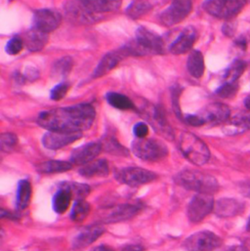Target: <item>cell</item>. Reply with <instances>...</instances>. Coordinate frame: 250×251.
Here are the masks:
<instances>
[{
	"label": "cell",
	"mask_w": 250,
	"mask_h": 251,
	"mask_svg": "<svg viewBox=\"0 0 250 251\" xmlns=\"http://www.w3.org/2000/svg\"><path fill=\"white\" fill-rule=\"evenodd\" d=\"M96 111L91 104L44 111L39 114L37 124L48 131L77 133L88 130L95 121Z\"/></svg>",
	"instance_id": "1"
},
{
	"label": "cell",
	"mask_w": 250,
	"mask_h": 251,
	"mask_svg": "<svg viewBox=\"0 0 250 251\" xmlns=\"http://www.w3.org/2000/svg\"><path fill=\"white\" fill-rule=\"evenodd\" d=\"M130 56L140 57L147 55H162L165 53V40L154 31L140 26L136 30L134 40L125 44Z\"/></svg>",
	"instance_id": "2"
},
{
	"label": "cell",
	"mask_w": 250,
	"mask_h": 251,
	"mask_svg": "<svg viewBox=\"0 0 250 251\" xmlns=\"http://www.w3.org/2000/svg\"><path fill=\"white\" fill-rule=\"evenodd\" d=\"M175 182L179 186L198 194L212 196L219 190V184L213 176L198 170L181 171L175 177Z\"/></svg>",
	"instance_id": "3"
},
{
	"label": "cell",
	"mask_w": 250,
	"mask_h": 251,
	"mask_svg": "<svg viewBox=\"0 0 250 251\" xmlns=\"http://www.w3.org/2000/svg\"><path fill=\"white\" fill-rule=\"evenodd\" d=\"M179 148L184 156L195 165H203L210 158V151L206 144L191 132H183L179 140Z\"/></svg>",
	"instance_id": "4"
},
{
	"label": "cell",
	"mask_w": 250,
	"mask_h": 251,
	"mask_svg": "<svg viewBox=\"0 0 250 251\" xmlns=\"http://www.w3.org/2000/svg\"><path fill=\"white\" fill-rule=\"evenodd\" d=\"M133 153L145 161H159L168 155L167 146L158 139H138L131 145Z\"/></svg>",
	"instance_id": "5"
},
{
	"label": "cell",
	"mask_w": 250,
	"mask_h": 251,
	"mask_svg": "<svg viewBox=\"0 0 250 251\" xmlns=\"http://www.w3.org/2000/svg\"><path fill=\"white\" fill-rule=\"evenodd\" d=\"M246 4L247 1L244 0H211L205 1L203 8L215 18L231 20L243 11Z\"/></svg>",
	"instance_id": "6"
},
{
	"label": "cell",
	"mask_w": 250,
	"mask_h": 251,
	"mask_svg": "<svg viewBox=\"0 0 250 251\" xmlns=\"http://www.w3.org/2000/svg\"><path fill=\"white\" fill-rule=\"evenodd\" d=\"M116 179L130 187H139L151 183L157 178V175L150 170L140 167H125L115 172Z\"/></svg>",
	"instance_id": "7"
},
{
	"label": "cell",
	"mask_w": 250,
	"mask_h": 251,
	"mask_svg": "<svg viewBox=\"0 0 250 251\" xmlns=\"http://www.w3.org/2000/svg\"><path fill=\"white\" fill-rule=\"evenodd\" d=\"M222 246V239L209 231H202L185 240L183 247L187 251H212Z\"/></svg>",
	"instance_id": "8"
},
{
	"label": "cell",
	"mask_w": 250,
	"mask_h": 251,
	"mask_svg": "<svg viewBox=\"0 0 250 251\" xmlns=\"http://www.w3.org/2000/svg\"><path fill=\"white\" fill-rule=\"evenodd\" d=\"M193 2L188 0L173 1L160 15L159 22L164 26H172L184 21L192 12Z\"/></svg>",
	"instance_id": "9"
},
{
	"label": "cell",
	"mask_w": 250,
	"mask_h": 251,
	"mask_svg": "<svg viewBox=\"0 0 250 251\" xmlns=\"http://www.w3.org/2000/svg\"><path fill=\"white\" fill-rule=\"evenodd\" d=\"M214 200L211 195L198 194L190 201L188 205V218L193 223L202 221L208 214L214 210Z\"/></svg>",
	"instance_id": "10"
},
{
	"label": "cell",
	"mask_w": 250,
	"mask_h": 251,
	"mask_svg": "<svg viewBox=\"0 0 250 251\" xmlns=\"http://www.w3.org/2000/svg\"><path fill=\"white\" fill-rule=\"evenodd\" d=\"M62 22L61 14L52 9H38L33 13L32 28L44 33L57 29Z\"/></svg>",
	"instance_id": "11"
},
{
	"label": "cell",
	"mask_w": 250,
	"mask_h": 251,
	"mask_svg": "<svg viewBox=\"0 0 250 251\" xmlns=\"http://www.w3.org/2000/svg\"><path fill=\"white\" fill-rule=\"evenodd\" d=\"M198 115L203 122L204 126L225 125L231 118V110L225 104L212 103L203 108V110Z\"/></svg>",
	"instance_id": "12"
},
{
	"label": "cell",
	"mask_w": 250,
	"mask_h": 251,
	"mask_svg": "<svg viewBox=\"0 0 250 251\" xmlns=\"http://www.w3.org/2000/svg\"><path fill=\"white\" fill-rule=\"evenodd\" d=\"M145 113L148 121H150V125L158 134L170 141L175 139V132L160 106H152L147 109Z\"/></svg>",
	"instance_id": "13"
},
{
	"label": "cell",
	"mask_w": 250,
	"mask_h": 251,
	"mask_svg": "<svg viewBox=\"0 0 250 251\" xmlns=\"http://www.w3.org/2000/svg\"><path fill=\"white\" fill-rule=\"evenodd\" d=\"M142 210L141 203H125L110 207L102 216L105 223H118L129 220Z\"/></svg>",
	"instance_id": "14"
},
{
	"label": "cell",
	"mask_w": 250,
	"mask_h": 251,
	"mask_svg": "<svg viewBox=\"0 0 250 251\" xmlns=\"http://www.w3.org/2000/svg\"><path fill=\"white\" fill-rule=\"evenodd\" d=\"M127 57H130V54L128 53L125 46L120 49L114 50L112 52H109L99 62L97 68L93 73L92 77L99 78L101 76L106 75L107 74L112 72L114 69H116L121 64V62Z\"/></svg>",
	"instance_id": "15"
},
{
	"label": "cell",
	"mask_w": 250,
	"mask_h": 251,
	"mask_svg": "<svg viewBox=\"0 0 250 251\" xmlns=\"http://www.w3.org/2000/svg\"><path fill=\"white\" fill-rule=\"evenodd\" d=\"M198 39V30L189 25L181 30L178 36L169 44L168 50L174 55H182L189 52Z\"/></svg>",
	"instance_id": "16"
},
{
	"label": "cell",
	"mask_w": 250,
	"mask_h": 251,
	"mask_svg": "<svg viewBox=\"0 0 250 251\" xmlns=\"http://www.w3.org/2000/svg\"><path fill=\"white\" fill-rule=\"evenodd\" d=\"M103 150L101 142H90L74 150L71 154V162L74 165L83 166L95 160Z\"/></svg>",
	"instance_id": "17"
},
{
	"label": "cell",
	"mask_w": 250,
	"mask_h": 251,
	"mask_svg": "<svg viewBox=\"0 0 250 251\" xmlns=\"http://www.w3.org/2000/svg\"><path fill=\"white\" fill-rule=\"evenodd\" d=\"M81 137H82L81 132L67 133V132L48 131L42 138V144L44 148L48 150L56 151L79 140Z\"/></svg>",
	"instance_id": "18"
},
{
	"label": "cell",
	"mask_w": 250,
	"mask_h": 251,
	"mask_svg": "<svg viewBox=\"0 0 250 251\" xmlns=\"http://www.w3.org/2000/svg\"><path fill=\"white\" fill-rule=\"evenodd\" d=\"M104 233L105 228L102 225L95 224L86 226L83 229H81V231L74 239L72 247L74 250L78 251L88 248L94 242H96Z\"/></svg>",
	"instance_id": "19"
},
{
	"label": "cell",
	"mask_w": 250,
	"mask_h": 251,
	"mask_svg": "<svg viewBox=\"0 0 250 251\" xmlns=\"http://www.w3.org/2000/svg\"><path fill=\"white\" fill-rule=\"evenodd\" d=\"M70 19L82 24H93L102 19L103 15L95 14L85 8L81 1H71L66 5Z\"/></svg>",
	"instance_id": "20"
},
{
	"label": "cell",
	"mask_w": 250,
	"mask_h": 251,
	"mask_svg": "<svg viewBox=\"0 0 250 251\" xmlns=\"http://www.w3.org/2000/svg\"><path fill=\"white\" fill-rule=\"evenodd\" d=\"M250 130V111L240 113L230 120L223 126V131L227 135H239Z\"/></svg>",
	"instance_id": "21"
},
{
	"label": "cell",
	"mask_w": 250,
	"mask_h": 251,
	"mask_svg": "<svg viewBox=\"0 0 250 251\" xmlns=\"http://www.w3.org/2000/svg\"><path fill=\"white\" fill-rule=\"evenodd\" d=\"M244 204L234 199H222L215 202L214 211L220 217H233L243 212Z\"/></svg>",
	"instance_id": "22"
},
{
	"label": "cell",
	"mask_w": 250,
	"mask_h": 251,
	"mask_svg": "<svg viewBox=\"0 0 250 251\" xmlns=\"http://www.w3.org/2000/svg\"><path fill=\"white\" fill-rule=\"evenodd\" d=\"M24 43L25 47L31 52L41 51L48 43L49 36L47 33L41 32L34 28L26 31L24 36Z\"/></svg>",
	"instance_id": "23"
},
{
	"label": "cell",
	"mask_w": 250,
	"mask_h": 251,
	"mask_svg": "<svg viewBox=\"0 0 250 251\" xmlns=\"http://www.w3.org/2000/svg\"><path fill=\"white\" fill-rule=\"evenodd\" d=\"M79 174L85 178L106 177L110 172L109 163L106 159L94 160L86 165H83L78 170Z\"/></svg>",
	"instance_id": "24"
},
{
	"label": "cell",
	"mask_w": 250,
	"mask_h": 251,
	"mask_svg": "<svg viewBox=\"0 0 250 251\" xmlns=\"http://www.w3.org/2000/svg\"><path fill=\"white\" fill-rule=\"evenodd\" d=\"M81 3L89 11L98 15L117 11L122 6V1L120 0H87L81 1Z\"/></svg>",
	"instance_id": "25"
},
{
	"label": "cell",
	"mask_w": 250,
	"mask_h": 251,
	"mask_svg": "<svg viewBox=\"0 0 250 251\" xmlns=\"http://www.w3.org/2000/svg\"><path fill=\"white\" fill-rule=\"evenodd\" d=\"M187 69L189 74L195 78H200L203 75L205 65L203 55L200 51L193 50L191 52L187 61Z\"/></svg>",
	"instance_id": "26"
},
{
	"label": "cell",
	"mask_w": 250,
	"mask_h": 251,
	"mask_svg": "<svg viewBox=\"0 0 250 251\" xmlns=\"http://www.w3.org/2000/svg\"><path fill=\"white\" fill-rule=\"evenodd\" d=\"M73 163L71 161L63 160H48L39 163L36 166V170L40 174H56L69 171L73 168Z\"/></svg>",
	"instance_id": "27"
},
{
	"label": "cell",
	"mask_w": 250,
	"mask_h": 251,
	"mask_svg": "<svg viewBox=\"0 0 250 251\" xmlns=\"http://www.w3.org/2000/svg\"><path fill=\"white\" fill-rule=\"evenodd\" d=\"M31 185L28 180H21L17 190V207L19 210H25L30 202Z\"/></svg>",
	"instance_id": "28"
},
{
	"label": "cell",
	"mask_w": 250,
	"mask_h": 251,
	"mask_svg": "<svg viewBox=\"0 0 250 251\" xmlns=\"http://www.w3.org/2000/svg\"><path fill=\"white\" fill-rule=\"evenodd\" d=\"M73 67H74V60L72 57L66 56L59 59L52 67V71H51L52 77L57 79L66 78L71 74Z\"/></svg>",
	"instance_id": "29"
},
{
	"label": "cell",
	"mask_w": 250,
	"mask_h": 251,
	"mask_svg": "<svg viewBox=\"0 0 250 251\" xmlns=\"http://www.w3.org/2000/svg\"><path fill=\"white\" fill-rule=\"evenodd\" d=\"M73 196L71 192L65 188H61L54 196L53 198V209L56 213L58 214H63L65 213L72 201Z\"/></svg>",
	"instance_id": "30"
},
{
	"label": "cell",
	"mask_w": 250,
	"mask_h": 251,
	"mask_svg": "<svg viewBox=\"0 0 250 251\" xmlns=\"http://www.w3.org/2000/svg\"><path fill=\"white\" fill-rule=\"evenodd\" d=\"M247 68H248V65L245 61L243 60L234 61L225 72L224 82H230V83L238 82V80L244 75Z\"/></svg>",
	"instance_id": "31"
},
{
	"label": "cell",
	"mask_w": 250,
	"mask_h": 251,
	"mask_svg": "<svg viewBox=\"0 0 250 251\" xmlns=\"http://www.w3.org/2000/svg\"><path fill=\"white\" fill-rule=\"evenodd\" d=\"M103 150L107 152L119 155V156H129V151L124 147L119 140H117L114 136H105L101 142Z\"/></svg>",
	"instance_id": "32"
},
{
	"label": "cell",
	"mask_w": 250,
	"mask_h": 251,
	"mask_svg": "<svg viewBox=\"0 0 250 251\" xmlns=\"http://www.w3.org/2000/svg\"><path fill=\"white\" fill-rule=\"evenodd\" d=\"M106 99L108 103L119 110L128 111V110H136L134 103L124 94L117 92H110L107 94Z\"/></svg>",
	"instance_id": "33"
},
{
	"label": "cell",
	"mask_w": 250,
	"mask_h": 251,
	"mask_svg": "<svg viewBox=\"0 0 250 251\" xmlns=\"http://www.w3.org/2000/svg\"><path fill=\"white\" fill-rule=\"evenodd\" d=\"M152 4L149 1H133L126 8V14L133 20L140 19L152 9Z\"/></svg>",
	"instance_id": "34"
},
{
	"label": "cell",
	"mask_w": 250,
	"mask_h": 251,
	"mask_svg": "<svg viewBox=\"0 0 250 251\" xmlns=\"http://www.w3.org/2000/svg\"><path fill=\"white\" fill-rule=\"evenodd\" d=\"M62 188L69 190L73 198L76 201H84V199L90 194V187L86 184L76 182H67L62 185Z\"/></svg>",
	"instance_id": "35"
},
{
	"label": "cell",
	"mask_w": 250,
	"mask_h": 251,
	"mask_svg": "<svg viewBox=\"0 0 250 251\" xmlns=\"http://www.w3.org/2000/svg\"><path fill=\"white\" fill-rule=\"evenodd\" d=\"M91 210L90 204L85 201H76L71 212V219L75 222H82L87 218Z\"/></svg>",
	"instance_id": "36"
},
{
	"label": "cell",
	"mask_w": 250,
	"mask_h": 251,
	"mask_svg": "<svg viewBox=\"0 0 250 251\" xmlns=\"http://www.w3.org/2000/svg\"><path fill=\"white\" fill-rule=\"evenodd\" d=\"M240 89V85L238 82L236 83H230V82H224L217 90L216 94L224 99L232 98L234 97Z\"/></svg>",
	"instance_id": "37"
},
{
	"label": "cell",
	"mask_w": 250,
	"mask_h": 251,
	"mask_svg": "<svg viewBox=\"0 0 250 251\" xmlns=\"http://www.w3.org/2000/svg\"><path fill=\"white\" fill-rule=\"evenodd\" d=\"M19 140L14 133H3L0 137V145L2 151L8 152L13 151L18 145Z\"/></svg>",
	"instance_id": "38"
},
{
	"label": "cell",
	"mask_w": 250,
	"mask_h": 251,
	"mask_svg": "<svg viewBox=\"0 0 250 251\" xmlns=\"http://www.w3.org/2000/svg\"><path fill=\"white\" fill-rule=\"evenodd\" d=\"M24 40L23 38H21L20 36H15V37H12L6 44V47H5V50H6V53H8L9 55H17L19 54L23 48H24Z\"/></svg>",
	"instance_id": "39"
},
{
	"label": "cell",
	"mask_w": 250,
	"mask_h": 251,
	"mask_svg": "<svg viewBox=\"0 0 250 251\" xmlns=\"http://www.w3.org/2000/svg\"><path fill=\"white\" fill-rule=\"evenodd\" d=\"M70 84L68 82H61L53 87L50 93V98L53 101H60L66 97L70 90Z\"/></svg>",
	"instance_id": "40"
},
{
	"label": "cell",
	"mask_w": 250,
	"mask_h": 251,
	"mask_svg": "<svg viewBox=\"0 0 250 251\" xmlns=\"http://www.w3.org/2000/svg\"><path fill=\"white\" fill-rule=\"evenodd\" d=\"M171 91H172V105H173L174 112L177 115V117L182 120V113H181L180 104H179V98H180L182 88L179 85H177V86H174Z\"/></svg>",
	"instance_id": "41"
},
{
	"label": "cell",
	"mask_w": 250,
	"mask_h": 251,
	"mask_svg": "<svg viewBox=\"0 0 250 251\" xmlns=\"http://www.w3.org/2000/svg\"><path fill=\"white\" fill-rule=\"evenodd\" d=\"M133 133L138 139H144L149 134V126L145 123H138L133 127Z\"/></svg>",
	"instance_id": "42"
},
{
	"label": "cell",
	"mask_w": 250,
	"mask_h": 251,
	"mask_svg": "<svg viewBox=\"0 0 250 251\" xmlns=\"http://www.w3.org/2000/svg\"><path fill=\"white\" fill-rule=\"evenodd\" d=\"M185 122L192 126H196V127H200V126H204L203 122L201 121V119L199 117V115H188L185 118Z\"/></svg>",
	"instance_id": "43"
},
{
	"label": "cell",
	"mask_w": 250,
	"mask_h": 251,
	"mask_svg": "<svg viewBox=\"0 0 250 251\" xmlns=\"http://www.w3.org/2000/svg\"><path fill=\"white\" fill-rule=\"evenodd\" d=\"M24 75H25V79L26 80H29V81H32V80H34V79H36L37 77H38V72L35 70V69H33V68H28V69H26L25 70V72L23 74Z\"/></svg>",
	"instance_id": "44"
},
{
	"label": "cell",
	"mask_w": 250,
	"mask_h": 251,
	"mask_svg": "<svg viewBox=\"0 0 250 251\" xmlns=\"http://www.w3.org/2000/svg\"><path fill=\"white\" fill-rule=\"evenodd\" d=\"M235 30H236V28H235V26L232 24H225L223 25V27H222L223 33L225 35H227V36H232L234 34Z\"/></svg>",
	"instance_id": "45"
},
{
	"label": "cell",
	"mask_w": 250,
	"mask_h": 251,
	"mask_svg": "<svg viewBox=\"0 0 250 251\" xmlns=\"http://www.w3.org/2000/svg\"><path fill=\"white\" fill-rule=\"evenodd\" d=\"M236 43L243 50H247V48H248V40H247V38L245 36H241L239 39H237Z\"/></svg>",
	"instance_id": "46"
},
{
	"label": "cell",
	"mask_w": 250,
	"mask_h": 251,
	"mask_svg": "<svg viewBox=\"0 0 250 251\" xmlns=\"http://www.w3.org/2000/svg\"><path fill=\"white\" fill-rule=\"evenodd\" d=\"M144 248L139 245H130L125 247L123 251H144Z\"/></svg>",
	"instance_id": "47"
},
{
	"label": "cell",
	"mask_w": 250,
	"mask_h": 251,
	"mask_svg": "<svg viewBox=\"0 0 250 251\" xmlns=\"http://www.w3.org/2000/svg\"><path fill=\"white\" fill-rule=\"evenodd\" d=\"M243 193L250 198V182H248L243 185Z\"/></svg>",
	"instance_id": "48"
},
{
	"label": "cell",
	"mask_w": 250,
	"mask_h": 251,
	"mask_svg": "<svg viewBox=\"0 0 250 251\" xmlns=\"http://www.w3.org/2000/svg\"><path fill=\"white\" fill-rule=\"evenodd\" d=\"M91 251H115L113 249L107 247V246H99L95 249H93Z\"/></svg>",
	"instance_id": "49"
},
{
	"label": "cell",
	"mask_w": 250,
	"mask_h": 251,
	"mask_svg": "<svg viewBox=\"0 0 250 251\" xmlns=\"http://www.w3.org/2000/svg\"><path fill=\"white\" fill-rule=\"evenodd\" d=\"M229 251H248V249H246L243 246H237V247L232 248Z\"/></svg>",
	"instance_id": "50"
},
{
	"label": "cell",
	"mask_w": 250,
	"mask_h": 251,
	"mask_svg": "<svg viewBox=\"0 0 250 251\" xmlns=\"http://www.w3.org/2000/svg\"><path fill=\"white\" fill-rule=\"evenodd\" d=\"M245 105H246V107H247V109L248 110H250V95L245 100Z\"/></svg>",
	"instance_id": "51"
},
{
	"label": "cell",
	"mask_w": 250,
	"mask_h": 251,
	"mask_svg": "<svg viewBox=\"0 0 250 251\" xmlns=\"http://www.w3.org/2000/svg\"><path fill=\"white\" fill-rule=\"evenodd\" d=\"M247 229H248L249 232H250V220H249V223H248V226H247Z\"/></svg>",
	"instance_id": "52"
}]
</instances>
